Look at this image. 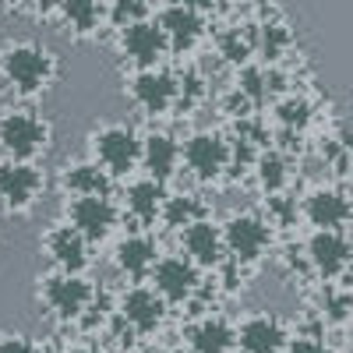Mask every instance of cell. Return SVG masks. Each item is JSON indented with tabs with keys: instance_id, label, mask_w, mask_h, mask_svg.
I'll return each mask as SVG.
<instances>
[{
	"instance_id": "30",
	"label": "cell",
	"mask_w": 353,
	"mask_h": 353,
	"mask_svg": "<svg viewBox=\"0 0 353 353\" xmlns=\"http://www.w3.org/2000/svg\"><path fill=\"white\" fill-rule=\"evenodd\" d=\"M152 18V8L149 4H138V0H117V4L106 8V25L113 32H121V28L134 25V21H145Z\"/></svg>"
},
{
	"instance_id": "11",
	"label": "cell",
	"mask_w": 353,
	"mask_h": 353,
	"mask_svg": "<svg viewBox=\"0 0 353 353\" xmlns=\"http://www.w3.org/2000/svg\"><path fill=\"white\" fill-rule=\"evenodd\" d=\"M121 205L110 198H71L64 205V223L78 230L88 244H103L110 233L121 226Z\"/></svg>"
},
{
	"instance_id": "3",
	"label": "cell",
	"mask_w": 353,
	"mask_h": 353,
	"mask_svg": "<svg viewBox=\"0 0 353 353\" xmlns=\"http://www.w3.org/2000/svg\"><path fill=\"white\" fill-rule=\"evenodd\" d=\"M223 248H226V261L237 265V269L251 272L258 261H265V254L272 251V241L276 233L269 226V219H265L261 212H233L223 226Z\"/></svg>"
},
{
	"instance_id": "21",
	"label": "cell",
	"mask_w": 353,
	"mask_h": 353,
	"mask_svg": "<svg viewBox=\"0 0 353 353\" xmlns=\"http://www.w3.org/2000/svg\"><path fill=\"white\" fill-rule=\"evenodd\" d=\"M138 166L145 170L149 181H173L176 170H181V141L166 131H149L141 134V156H138Z\"/></svg>"
},
{
	"instance_id": "25",
	"label": "cell",
	"mask_w": 353,
	"mask_h": 353,
	"mask_svg": "<svg viewBox=\"0 0 353 353\" xmlns=\"http://www.w3.org/2000/svg\"><path fill=\"white\" fill-rule=\"evenodd\" d=\"M61 188L71 198H110L113 181L92 163V159H74L61 170Z\"/></svg>"
},
{
	"instance_id": "7",
	"label": "cell",
	"mask_w": 353,
	"mask_h": 353,
	"mask_svg": "<svg viewBox=\"0 0 353 353\" xmlns=\"http://www.w3.org/2000/svg\"><path fill=\"white\" fill-rule=\"evenodd\" d=\"M46 194V173L39 163H0V209L8 216H28Z\"/></svg>"
},
{
	"instance_id": "19",
	"label": "cell",
	"mask_w": 353,
	"mask_h": 353,
	"mask_svg": "<svg viewBox=\"0 0 353 353\" xmlns=\"http://www.w3.org/2000/svg\"><path fill=\"white\" fill-rule=\"evenodd\" d=\"M166 194H170L166 184L149 181V176H134L124 188V201H117V205H121V216L134 223V230H152L159 223Z\"/></svg>"
},
{
	"instance_id": "5",
	"label": "cell",
	"mask_w": 353,
	"mask_h": 353,
	"mask_svg": "<svg viewBox=\"0 0 353 353\" xmlns=\"http://www.w3.org/2000/svg\"><path fill=\"white\" fill-rule=\"evenodd\" d=\"M99 286L88 276H68V272H46L39 276V304L57 321H81L88 307L96 304Z\"/></svg>"
},
{
	"instance_id": "6",
	"label": "cell",
	"mask_w": 353,
	"mask_h": 353,
	"mask_svg": "<svg viewBox=\"0 0 353 353\" xmlns=\"http://www.w3.org/2000/svg\"><path fill=\"white\" fill-rule=\"evenodd\" d=\"M149 283L156 290V297L166 304V307H181V304H194L201 297V272L194 269V265L181 254H159V261L152 265L149 272Z\"/></svg>"
},
{
	"instance_id": "8",
	"label": "cell",
	"mask_w": 353,
	"mask_h": 353,
	"mask_svg": "<svg viewBox=\"0 0 353 353\" xmlns=\"http://www.w3.org/2000/svg\"><path fill=\"white\" fill-rule=\"evenodd\" d=\"M113 314L134 332V339H149V336H156L166 325L170 307L156 297V290L149 283H131L121 297H117Z\"/></svg>"
},
{
	"instance_id": "10",
	"label": "cell",
	"mask_w": 353,
	"mask_h": 353,
	"mask_svg": "<svg viewBox=\"0 0 353 353\" xmlns=\"http://www.w3.org/2000/svg\"><path fill=\"white\" fill-rule=\"evenodd\" d=\"M152 18L159 25V32L170 46V53H188L194 50L205 32H209V11L198 4H166V8H152Z\"/></svg>"
},
{
	"instance_id": "20",
	"label": "cell",
	"mask_w": 353,
	"mask_h": 353,
	"mask_svg": "<svg viewBox=\"0 0 353 353\" xmlns=\"http://www.w3.org/2000/svg\"><path fill=\"white\" fill-rule=\"evenodd\" d=\"M159 261V244L149 230H131L128 237L117 241L113 248V265H117V272L134 279V283H145L152 272V265Z\"/></svg>"
},
{
	"instance_id": "15",
	"label": "cell",
	"mask_w": 353,
	"mask_h": 353,
	"mask_svg": "<svg viewBox=\"0 0 353 353\" xmlns=\"http://www.w3.org/2000/svg\"><path fill=\"white\" fill-rule=\"evenodd\" d=\"M43 251L53 261V272H68V276H85L92 265V244H88L78 230L68 223H53L43 233Z\"/></svg>"
},
{
	"instance_id": "24",
	"label": "cell",
	"mask_w": 353,
	"mask_h": 353,
	"mask_svg": "<svg viewBox=\"0 0 353 353\" xmlns=\"http://www.w3.org/2000/svg\"><path fill=\"white\" fill-rule=\"evenodd\" d=\"M57 21L64 25V32L78 43L96 39L99 28L106 25V4H96V0H71V4H61L50 11Z\"/></svg>"
},
{
	"instance_id": "26",
	"label": "cell",
	"mask_w": 353,
	"mask_h": 353,
	"mask_svg": "<svg viewBox=\"0 0 353 353\" xmlns=\"http://www.w3.org/2000/svg\"><path fill=\"white\" fill-rule=\"evenodd\" d=\"M251 173H254L258 188L269 198H283L286 188H290V159H286L283 149H261Z\"/></svg>"
},
{
	"instance_id": "4",
	"label": "cell",
	"mask_w": 353,
	"mask_h": 353,
	"mask_svg": "<svg viewBox=\"0 0 353 353\" xmlns=\"http://www.w3.org/2000/svg\"><path fill=\"white\" fill-rule=\"evenodd\" d=\"M88 159H92L110 181H124L138 173V156H141V134L131 124H103L88 138Z\"/></svg>"
},
{
	"instance_id": "2",
	"label": "cell",
	"mask_w": 353,
	"mask_h": 353,
	"mask_svg": "<svg viewBox=\"0 0 353 353\" xmlns=\"http://www.w3.org/2000/svg\"><path fill=\"white\" fill-rule=\"evenodd\" d=\"M53 145V124L32 106L0 110V152L11 163H39Z\"/></svg>"
},
{
	"instance_id": "32",
	"label": "cell",
	"mask_w": 353,
	"mask_h": 353,
	"mask_svg": "<svg viewBox=\"0 0 353 353\" xmlns=\"http://www.w3.org/2000/svg\"><path fill=\"white\" fill-rule=\"evenodd\" d=\"M0 353H46V350L25 332H4L0 336Z\"/></svg>"
},
{
	"instance_id": "14",
	"label": "cell",
	"mask_w": 353,
	"mask_h": 353,
	"mask_svg": "<svg viewBox=\"0 0 353 353\" xmlns=\"http://www.w3.org/2000/svg\"><path fill=\"white\" fill-rule=\"evenodd\" d=\"M117 46H121V57L131 61L134 71L163 68L166 57H170V46L159 32L156 18H145V21H134V25L121 28V32H117Z\"/></svg>"
},
{
	"instance_id": "22",
	"label": "cell",
	"mask_w": 353,
	"mask_h": 353,
	"mask_svg": "<svg viewBox=\"0 0 353 353\" xmlns=\"http://www.w3.org/2000/svg\"><path fill=\"white\" fill-rule=\"evenodd\" d=\"M191 353H237V329L223 314H198L184 329Z\"/></svg>"
},
{
	"instance_id": "31",
	"label": "cell",
	"mask_w": 353,
	"mask_h": 353,
	"mask_svg": "<svg viewBox=\"0 0 353 353\" xmlns=\"http://www.w3.org/2000/svg\"><path fill=\"white\" fill-rule=\"evenodd\" d=\"M321 318H325L329 325H346V318H350V293H346V283L325 286V297H321Z\"/></svg>"
},
{
	"instance_id": "23",
	"label": "cell",
	"mask_w": 353,
	"mask_h": 353,
	"mask_svg": "<svg viewBox=\"0 0 353 353\" xmlns=\"http://www.w3.org/2000/svg\"><path fill=\"white\" fill-rule=\"evenodd\" d=\"M290 50H293V28H290V21L272 18V11H269V18L254 21V57L261 61V68L283 64L290 57Z\"/></svg>"
},
{
	"instance_id": "28",
	"label": "cell",
	"mask_w": 353,
	"mask_h": 353,
	"mask_svg": "<svg viewBox=\"0 0 353 353\" xmlns=\"http://www.w3.org/2000/svg\"><path fill=\"white\" fill-rule=\"evenodd\" d=\"M216 50L226 64L248 68L254 57V25H226L216 32Z\"/></svg>"
},
{
	"instance_id": "17",
	"label": "cell",
	"mask_w": 353,
	"mask_h": 353,
	"mask_svg": "<svg viewBox=\"0 0 353 353\" xmlns=\"http://www.w3.org/2000/svg\"><path fill=\"white\" fill-rule=\"evenodd\" d=\"M181 258H188L201 276H205V272H216L219 265L226 261V248H223L219 223L198 219V223H191L188 230H181Z\"/></svg>"
},
{
	"instance_id": "18",
	"label": "cell",
	"mask_w": 353,
	"mask_h": 353,
	"mask_svg": "<svg viewBox=\"0 0 353 353\" xmlns=\"http://www.w3.org/2000/svg\"><path fill=\"white\" fill-rule=\"evenodd\" d=\"M297 212L314 230H346V223H350V198L336 184H318V188H311L304 194Z\"/></svg>"
},
{
	"instance_id": "27",
	"label": "cell",
	"mask_w": 353,
	"mask_h": 353,
	"mask_svg": "<svg viewBox=\"0 0 353 353\" xmlns=\"http://www.w3.org/2000/svg\"><path fill=\"white\" fill-rule=\"evenodd\" d=\"M198 219H209V205L201 201V194H191V191H181V194H166L163 201V212H159V223L173 233L188 230L191 223Z\"/></svg>"
},
{
	"instance_id": "33",
	"label": "cell",
	"mask_w": 353,
	"mask_h": 353,
	"mask_svg": "<svg viewBox=\"0 0 353 353\" xmlns=\"http://www.w3.org/2000/svg\"><path fill=\"white\" fill-rule=\"evenodd\" d=\"M64 353H103L99 346H92V343H74V346H68Z\"/></svg>"
},
{
	"instance_id": "1",
	"label": "cell",
	"mask_w": 353,
	"mask_h": 353,
	"mask_svg": "<svg viewBox=\"0 0 353 353\" xmlns=\"http://www.w3.org/2000/svg\"><path fill=\"white\" fill-rule=\"evenodd\" d=\"M61 78V57L43 39H11L0 46V81L18 99L32 103L46 96Z\"/></svg>"
},
{
	"instance_id": "9",
	"label": "cell",
	"mask_w": 353,
	"mask_h": 353,
	"mask_svg": "<svg viewBox=\"0 0 353 353\" xmlns=\"http://www.w3.org/2000/svg\"><path fill=\"white\" fill-rule=\"evenodd\" d=\"M181 166L201 184H212L230 170V141L219 131H194L181 145Z\"/></svg>"
},
{
	"instance_id": "16",
	"label": "cell",
	"mask_w": 353,
	"mask_h": 353,
	"mask_svg": "<svg viewBox=\"0 0 353 353\" xmlns=\"http://www.w3.org/2000/svg\"><path fill=\"white\" fill-rule=\"evenodd\" d=\"M233 329H237V353H286L290 346L286 321L272 311H254Z\"/></svg>"
},
{
	"instance_id": "29",
	"label": "cell",
	"mask_w": 353,
	"mask_h": 353,
	"mask_svg": "<svg viewBox=\"0 0 353 353\" xmlns=\"http://www.w3.org/2000/svg\"><path fill=\"white\" fill-rule=\"evenodd\" d=\"M272 117H276V124H279L283 131L301 134V131H307L311 121H314V106H311L307 96L290 92V96H283V99L272 103Z\"/></svg>"
},
{
	"instance_id": "12",
	"label": "cell",
	"mask_w": 353,
	"mask_h": 353,
	"mask_svg": "<svg viewBox=\"0 0 353 353\" xmlns=\"http://www.w3.org/2000/svg\"><path fill=\"white\" fill-rule=\"evenodd\" d=\"M128 96L131 103L145 113V117H166L176 110L181 88H176V74L166 68H152V71H131L128 78Z\"/></svg>"
},
{
	"instance_id": "13",
	"label": "cell",
	"mask_w": 353,
	"mask_h": 353,
	"mask_svg": "<svg viewBox=\"0 0 353 353\" xmlns=\"http://www.w3.org/2000/svg\"><path fill=\"white\" fill-rule=\"evenodd\" d=\"M304 258H307L314 276H321L329 286H339L346 279V269H350L346 230H311V237L304 244Z\"/></svg>"
}]
</instances>
